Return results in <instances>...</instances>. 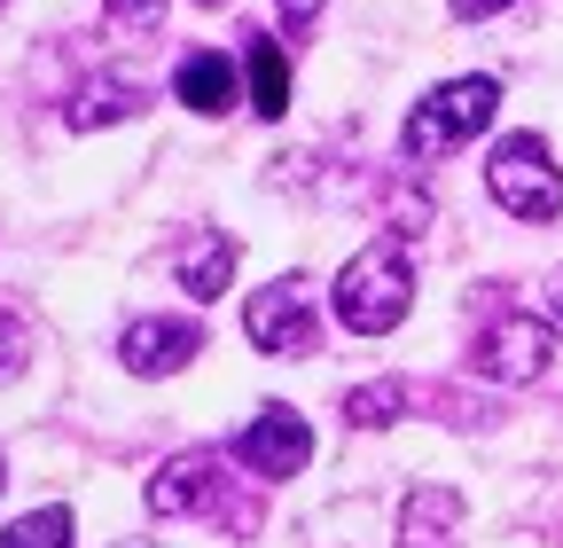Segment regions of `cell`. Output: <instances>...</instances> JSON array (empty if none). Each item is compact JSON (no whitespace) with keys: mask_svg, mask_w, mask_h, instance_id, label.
Instances as JSON below:
<instances>
[{"mask_svg":"<svg viewBox=\"0 0 563 548\" xmlns=\"http://www.w3.org/2000/svg\"><path fill=\"white\" fill-rule=\"evenodd\" d=\"M329 306H336V321H344L352 337H391V329L407 321V306H415V251H407V228H384V235H368L361 251H352V259L336 266Z\"/></svg>","mask_w":563,"mask_h":548,"instance_id":"obj_1","label":"cell"},{"mask_svg":"<svg viewBox=\"0 0 563 548\" xmlns=\"http://www.w3.org/2000/svg\"><path fill=\"white\" fill-rule=\"evenodd\" d=\"M493 110H501V79H485V72L431 87V95L407 110V125H399V157L407 165H439L446 150L477 142V133L493 125Z\"/></svg>","mask_w":563,"mask_h":548,"instance_id":"obj_2","label":"cell"},{"mask_svg":"<svg viewBox=\"0 0 563 548\" xmlns=\"http://www.w3.org/2000/svg\"><path fill=\"white\" fill-rule=\"evenodd\" d=\"M485 196L501 204L509 220H555L563 212V173H555V150L540 142V133H501L485 157Z\"/></svg>","mask_w":563,"mask_h":548,"instance_id":"obj_3","label":"cell"},{"mask_svg":"<svg viewBox=\"0 0 563 548\" xmlns=\"http://www.w3.org/2000/svg\"><path fill=\"white\" fill-rule=\"evenodd\" d=\"M150 509L157 517H211V525H243L251 533V517L243 509H228V454L220 447H188V454H173L157 478H150Z\"/></svg>","mask_w":563,"mask_h":548,"instance_id":"obj_4","label":"cell"},{"mask_svg":"<svg viewBox=\"0 0 563 548\" xmlns=\"http://www.w3.org/2000/svg\"><path fill=\"white\" fill-rule=\"evenodd\" d=\"M243 337H251L258 353H274V361H306V353L321 346V329H313V291H306V274H282V283L251 291V306H243Z\"/></svg>","mask_w":563,"mask_h":548,"instance_id":"obj_5","label":"cell"},{"mask_svg":"<svg viewBox=\"0 0 563 548\" xmlns=\"http://www.w3.org/2000/svg\"><path fill=\"white\" fill-rule=\"evenodd\" d=\"M548 361H555L548 314H493L477 329V376H493V384H532Z\"/></svg>","mask_w":563,"mask_h":548,"instance_id":"obj_6","label":"cell"},{"mask_svg":"<svg viewBox=\"0 0 563 548\" xmlns=\"http://www.w3.org/2000/svg\"><path fill=\"white\" fill-rule=\"evenodd\" d=\"M228 454H235L251 478H298V470L313 462V431H306L298 407H258L251 431H243Z\"/></svg>","mask_w":563,"mask_h":548,"instance_id":"obj_7","label":"cell"},{"mask_svg":"<svg viewBox=\"0 0 563 548\" xmlns=\"http://www.w3.org/2000/svg\"><path fill=\"white\" fill-rule=\"evenodd\" d=\"M196 353H203V329H196V321H165V314L133 321V329L118 337V361H125L133 376H173V369H188Z\"/></svg>","mask_w":563,"mask_h":548,"instance_id":"obj_8","label":"cell"},{"mask_svg":"<svg viewBox=\"0 0 563 548\" xmlns=\"http://www.w3.org/2000/svg\"><path fill=\"white\" fill-rule=\"evenodd\" d=\"M235 235L228 228H188L180 243H173V274H180V291L196 298V306H211V298H228V283H235Z\"/></svg>","mask_w":563,"mask_h":548,"instance_id":"obj_9","label":"cell"},{"mask_svg":"<svg viewBox=\"0 0 563 548\" xmlns=\"http://www.w3.org/2000/svg\"><path fill=\"white\" fill-rule=\"evenodd\" d=\"M462 494L454 486H415L407 502H399V548H454V533H462Z\"/></svg>","mask_w":563,"mask_h":548,"instance_id":"obj_10","label":"cell"},{"mask_svg":"<svg viewBox=\"0 0 563 548\" xmlns=\"http://www.w3.org/2000/svg\"><path fill=\"white\" fill-rule=\"evenodd\" d=\"M141 110H150V87H133V79H87L79 95H70L63 102V125L70 133H95V125H125V118H141Z\"/></svg>","mask_w":563,"mask_h":548,"instance_id":"obj_11","label":"cell"},{"mask_svg":"<svg viewBox=\"0 0 563 548\" xmlns=\"http://www.w3.org/2000/svg\"><path fill=\"white\" fill-rule=\"evenodd\" d=\"M173 95H180L196 118H220V110H235V102H243L235 63H228V55H211V47H203V55H188L180 72H173Z\"/></svg>","mask_w":563,"mask_h":548,"instance_id":"obj_12","label":"cell"},{"mask_svg":"<svg viewBox=\"0 0 563 548\" xmlns=\"http://www.w3.org/2000/svg\"><path fill=\"white\" fill-rule=\"evenodd\" d=\"M251 110L258 118H290V55L274 40H251Z\"/></svg>","mask_w":563,"mask_h":548,"instance_id":"obj_13","label":"cell"},{"mask_svg":"<svg viewBox=\"0 0 563 548\" xmlns=\"http://www.w3.org/2000/svg\"><path fill=\"white\" fill-rule=\"evenodd\" d=\"M415 407V392L399 384V376H376V384H361V392H344V424L352 431H384V424H399Z\"/></svg>","mask_w":563,"mask_h":548,"instance_id":"obj_14","label":"cell"},{"mask_svg":"<svg viewBox=\"0 0 563 548\" xmlns=\"http://www.w3.org/2000/svg\"><path fill=\"white\" fill-rule=\"evenodd\" d=\"M0 548H70V509H63V502L24 509L9 533H0Z\"/></svg>","mask_w":563,"mask_h":548,"instance_id":"obj_15","label":"cell"},{"mask_svg":"<svg viewBox=\"0 0 563 548\" xmlns=\"http://www.w3.org/2000/svg\"><path fill=\"white\" fill-rule=\"evenodd\" d=\"M102 24L110 32H150V24H165V0H102Z\"/></svg>","mask_w":563,"mask_h":548,"instance_id":"obj_16","label":"cell"},{"mask_svg":"<svg viewBox=\"0 0 563 548\" xmlns=\"http://www.w3.org/2000/svg\"><path fill=\"white\" fill-rule=\"evenodd\" d=\"M24 361H32L24 321H16V314H0V384H16V376H24Z\"/></svg>","mask_w":563,"mask_h":548,"instance_id":"obj_17","label":"cell"},{"mask_svg":"<svg viewBox=\"0 0 563 548\" xmlns=\"http://www.w3.org/2000/svg\"><path fill=\"white\" fill-rule=\"evenodd\" d=\"M274 9H282V24H290V32H306V24L329 9V0H274Z\"/></svg>","mask_w":563,"mask_h":548,"instance_id":"obj_18","label":"cell"},{"mask_svg":"<svg viewBox=\"0 0 563 548\" xmlns=\"http://www.w3.org/2000/svg\"><path fill=\"white\" fill-rule=\"evenodd\" d=\"M446 9H454L462 24H485V17H501V9H509V0H446Z\"/></svg>","mask_w":563,"mask_h":548,"instance_id":"obj_19","label":"cell"},{"mask_svg":"<svg viewBox=\"0 0 563 548\" xmlns=\"http://www.w3.org/2000/svg\"><path fill=\"white\" fill-rule=\"evenodd\" d=\"M548 306H555V314H563V266H555V283H548Z\"/></svg>","mask_w":563,"mask_h":548,"instance_id":"obj_20","label":"cell"},{"mask_svg":"<svg viewBox=\"0 0 563 548\" xmlns=\"http://www.w3.org/2000/svg\"><path fill=\"white\" fill-rule=\"evenodd\" d=\"M0 486H9V462H0Z\"/></svg>","mask_w":563,"mask_h":548,"instance_id":"obj_21","label":"cell"}]
</instances>
